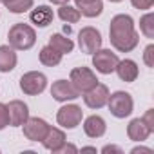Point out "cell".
<instances>
[{"instance_id": "cell-23", "label": "cell", "mask_w": 154, "mask_h": 154, "mask_svg": "<svg viewBox=\"0 0 154 154\" xmlns=\"http://www.w3.org/2000/svg\"><path fill=\"white\" fill-rule=\"evenodd\" d=\"M35 4V0H11L9 4H6V8L15 13V15H20V13H26L27 9H31Z\"/></svg>"}, {"instance_id": "cell-13", "label": "cell", "mask_w": 154, "mask_h": 154, "mask_svg": "<svg viewBox=\"0 0 154 154\" xmlns=\"http://www.w3.org/2000/svg\"><path fill=\"white\" fill-rule=\"evenodd\" d=\"M152 134V131L147 127V123L141 118H134L129 125H127V136L132 141H145L149 136Z\"/></svg>"}, {"instance_id": "cell-14", "label": "cell", "mask_w": 154, "mask_h": 154, "mask_svg": "<svg viewBox=\"0 0 154 154\" xmlns=\"http://www.w3.org/2000/svg\"><path fill=\"white\" fill-rule=\"evenodd\" d=\"M114 71L118 72V78H120L122 82H127V84L134 82V80L138 78V72H140V71H138L136 62H134V60H129V58L120 60Z\"/></svg>"}, {"instance_id": "cell-21", "label": "cell", "mask_w": 154, "mask_h": 154, "mask_svg": "<svg viewBox=\"0 0 154 154\" xmlns=\"http://www.w3.org/2000/svg\"><path fill=\"white\" fill-rule=\"evenodd\" d=\"M78 11H80L82 17H87V18L100 17L102 11H103V2H102V0H93V2H89V4L78 6Z\"/></svg>"}, {"instance_id": "cell-7", "label": "cell", "mask_w": 154, "mask_h": 154, "mask_svg": "<svg viewBox=\"0 0 154 154\" xmlns=\"http://www.w3.org/2000/svg\"><path fill=\"white\" fill-rule=\"evenodd\" d=\"M118 62H120V60H118L116 53H112L111 49H102V47H100L96 53H93V65H94L96 71L102 72V74H111V72H114Z\"/></svg>"}, {"instance_id": "cell-6", "label": "cell", "mask_w": 154, "mask_h": 154, "mask_svg": "<svg viewBox=\"0 0 154 154\" xmlns=\"http://www.w3.org/2000/svg\"><path fill=\"white\" fill-rule=\"evenodd\" d=\"M82 118H84V112H82V107L78 105H63L62 109H58L56 112V122L58 125H62L63 129H74L82 123Z\"/></svg>"}, {"instance_id": "cell-2", "label": "cell", "mask_w": 154, "mask_h": 154, "mask_svg": "<svg viewBox=\"0 0 154 154\" xmlns=\"http://www.w3.org/2000/svg\"><path fill=\"white\" fill-rule=\"evenodd\" d=\"M8 40H9V45L17 51H27L35 45L36 42V33L31 26L27 24H15L11 29H9V35H8Z\"/></svg>"}, {"instance_id": "cell-16", "label": "cell", "mask_w": 154, "mask_h": 154, "mask_svg": "<svg viewBox=\"0 0 154 154\" xmlns=\"http://www.w3.org/2000/svg\"><path fill=\"white\" fill-rule=\"evenodd\" d=\"M63 143H65V134H63V131H60L56 127H49L47 134L42 140V145L51 152H56Z\"/></svg>"}, {"instance_id": "cell-5", "label": "cell", "mask_w": 154, "mask_h": 154, "mask_svg": "<svg viewBox=\"0 0 154 154\" xmlns=\"http://www.w3.org/2000/svg\"><path fill=\"white\" fill-rule=\"evenodd\" d=\"M71 84L82 94V93H87L89 89H93L98 84V78L89 67H76L71 71Z\"/></svg>"}, {"instance_id": "cell-35", "label": "cell", "mask_w": 154, "mask_h": 154, "mask_svg": "<svg viewBox=\"0 0 154 154\" xmlns=\"http://www.w3.org/2000/svg\"><path fill=\"white\" fill-rule=\"evenodd\" d=\"M9 2H11V0H0V4H4V6H6V4H9Z\"/></svg>"}, {"instance_id": "cell-11", "label": "cell", "mask_w": 154, "mask_h": 154, "mask_svg": "<svg viewBox=\"0 0 154 154\" xmlns=\"http://www.w3.org/2000/svg\"><path fill=\"white\" fill-rule=\"evenodd\" d=\"M51 96L56 100V102H69V100H76L80 96L78 89H76L71 80H56L51 87Z\"/></svg>"}, {"instance_id": "cell-19", "label": "cell", "mask_w": 154, "mask_h": 154, "mask_svg": "<svg viewBox=\"0 0 154 154\" xmlns=\"http://www.w3.org/2000/svg\"><path fill=\"white\" fill-rule=\"evenodd\" d=\"M49 45L54 47L56 51H60L62 54H69V53L74 49V42H72L71 38L60 35V33H56V35H53V36L49 38Z\"/></svg>"}, {"instance_id": "cell-33", "label": "cell", "mask_w": 154, "mask_h": 154, "mask_svg": "<svg viewBox=\"0 0 154 154\" xmlns=\"http://www.w3.org/2000/svg\"><path fill=\"white\" fill-rule=\"evenodd\" d=\"M76 2V8L78 6H84V4H89V2H93V0H74Z\"/></svg>"}, {"instance_id": "cell-12", "label": "cell", "mask_w": 154, "mask_h": 154, "mask_svg": "<svg viewBox=\"0 0 154 154\" xmlns=\"http://www.w3.org/2000/svg\"><path fill=\"white\" fill-rule=\"evenodd\" d=\"M8 111H9V123L15 125V127H22L26 123V120L29 118V109L24 102L20 100H13L9 102L8 105Z\"/></svg>"}, {"instance_id": "cell-32", "label": "cell", "mask_w": 154, "mask_h": 154, "mask_svg": "<svg viewBox=\"0 0 154 154\" xmlns=\"http://www.w3.org/2000/svg\"><path fill=\"white\" fill-rule=\"evenodd\" d=\"M49 2H53L56 6H65V4H69V0H49Z\"/></svg>"}, {"instance_id": "cell-9", "label": "cell", "mask_w": 154, "mask_h": 154, "mask_svg": "<svg viewBox=\"0 0 154 154\" xmlns=\"http://www.w3.org/2000/svg\"><path fill=\"white\" fill-rule=\"evenodd\" d=\"M22 127H24V136L29 141H42L49 131V123L42 118H27Z\"/></svg>"}, {"instance_id": "cell-10", "label": "cell", "mask_w": 154, "mask_h": 154, "mask_svg": "<svg viewBox=\"0 0 154 154\" xmlns=\"http://www.w3.org/2000/svg\"><path fill=\"white\" fill-rule=\"evenodd\" d=\"M107 100H109V87L103 84H96L93 89L84 93V102L91 109H102L103 105H107Z\"/></svg>"}, {"instance_id": "cell-26", "label": "cell", "mask_w": 154, "mask_h": 154, "mask_svg": "<svg viewBox=\"0 0 154 154\" xmlns=\"http://www.w3.org/2000/svg\"><path fill=\"white\" fill-rule=\"evenodd\" d=\"M143 62L147 63V67H154V45L149 44L143 51Z\"/></svg>"}, {"instance_id": "cell-1", "label": "cell", "mask_w": 154, "mask_h": 154, "mask_svg": "<svg viewBox=\"0 0 154 154\" xmlns=\"http://www.w3.org/2000/svg\"><path fill=\"white\" fill-rule=\"evenodd\" d=\"M109 38L112 47L120 53H131L140 44V35L136 33L134 20L129 15H116L111 20Z\"/></svg>"}, {"instance_id": "cell-15", "label": "cell", "mask_w": 154, "mask_h": 154, "mask_svg": "<svg viewBox=\"0 0 154 154\" xmlns=\"http://www.w3.org/2000/svg\"><path fill=\"white\" fill-rule=\"evenodd\" d=\"M84 131H85V134H87L89 138H102V136L105 134V131H107L105 120H103L102 116L93 114V116H89V118L85 120Z\"/></svg>"}, {"instance_id": "cell-36", "label": "cell", "mask_w": 154, "mask_h": 154, "mask_svg": "<svg viewBox=\"0 0 154 154\" xmlns=\"http://www.w3.org/2000/svg\"><path fill=\"white\" fill-rule=\"evenodd\" d=\"M109 2H122V0H109Z\"/></svg>"}, {"instance_id": "cell-29", "label": "cell", "mask_w": 154, "mask_h": 154, "mask_svg": "<svg viewBox=\"0 0 154 154\" xmlns=\"http://www.w3.org/2000/svg\"><path fill=\"white\" fill-rule=\"evenodd\" d=\"M63 152H72V154H74V152H78V149H76L74 145H71V143H63V145L56 150V154H63Z\"/></svg>"}, {"instance_id": "cell-25", "label": "cell", "mask_w": 154, "mask_h": 154, "mask_svg": "<svg viewBox=\"0 0 154 154\" xmlns=\"http://www.w3.org/2000/svg\"><path fill=\"white\" fill-rule=\"evenodd\" d=\"M9 125V111L6 103H0V131Z\"/></svg>"}, {"instance_id": "cell-34", "label": "cell", "mask_w": 154, "mask_h": 154, "mask_svg": "<svg viewBox=\"0 0 154 154\" xmlns=\"http://www.w3.org/2000/svg\"><path fill=\"white\" fill-rule=\"evenodd\" d=\"M82 152H96V147H82Z\"/></svg>"}, {"instance_id": "cell-22", "label": "cell", "mask_w": 154, "mask_h": 154, "mask_svg": "<svg viewBox=\"0 0 154 154\" xmlns=\"http://www.w3.org/2000/svg\"><path fill=\"white\" fill-rule=\"evenodd\" d=\"M58 17H60L63 22H69V24H76V22L82 18L78 8H72V6H69V4H65V6H62V8L58 9Z\"/></svg>"}, {"instance_id": "cell-27", "label": "cell", "mask_w": 154, "mask_h": 154, "mask_svg": "<svg viewBox=\"0 0 154 154\" xmlns=\"http://www.w3.org/2000/svg\"><path fill=\"white\" fill-rule=\"evenodd\" d=\"M131 4H132L136 9H141V11H145V9H150V8H152L154 0H131Z\"/></svg>"}, {"instance_id": "cell-3", "label": "cell", "mask_w": 154, "mask_h": 154, "mask_svg": "<svg viewBox=\"0 0 154 154\" xmlns=\"http://www.w3.org/2000/svg\"><path fill=\"white\" fill-rule=\"evenodd\" d=\"M107 105H109L111 114L116 116V118H127L134 109L132 96L125 91H116L114 94H109Z\"/></svg>"}, {"instance_id": "cell-30", "label": "cell", "mask_w": 154, "mask_h": 154, "mask_svg": "<svg viewBox=\"0 0 154 154\" xmlns=\"http://www.w3.org/2000/svg\"><path fill=\"white\" fill-rule=\"evenodd\" d=\"M102 152H103V154H109V152H118V154H122V149L116 147V145H105V147L102 149Z\"/></svg>"}, {"instance_id": "cell-20", "label": "cell", "mask_w": 154, "mask_h": 154, "mask_svg": "<svg viewBox=\"0 0 154 154\" xmlns=\"http://www.w3.org/2000/svg\"><path fill=\"white\" fill-rule=\"evenodd\" d=\"M62 53L60 51H56L54 47H51V45H45V47H42V51H40V62L44 63V65H47V67H54V65H58L60 62H62Z\"/></svg>"}, {"instance_id": "cell-24", "label": "cell", "mask_w": 154, "mask_h": 154, "mask_svg": "<svg viewBox=\"0 0 154 154\" xmlns=\"http://www.w3.org/2000/svg\"><path fill=\"white\" fill-rule=\"evenodd\" d=\"M140 31L147 36V38H154V15L147 13L141 17L140 20Z\"/></svg>"}, {"instance_id": "cell-17", "label": "cell", "mask_w": 154, "mask_h": 154, "mask_svg": "<svg viewBox=\"0 0 154 154\" xmlns=\"http://www.w3.org/2000/svg\"><path fill=\"white\" fill-rule=\"evenodd\" d=\"M53 18H54V15H53V9L49 6H38L29 15V20L38 27H47L53 22Z\"/></svg>"}, {"instance_id": "cell-28", "label": "cell", "mask_w": 154, "mask_h": 154, "mask_svg": "<svg viewBox=\"0 0 154 154\" xmlns=\"http://www.w3.org/2000/svg\"><path fill=\"white\" fill-rule=\"evenodd\" d=\"M141 120H143V122L147 123V127H149V129H150V131L154 132V109H149V111L145 112V116H143Z\"/></svg>"}, {"instance_id": "cell-18", "label": "cell", "mask_w": 154, "mask_h": 154, "mask_svg": "<svg viewBox=\"0 0 154 154\" xmlns=\"http://www.w3.org/2000/svg\"><path fill=\"white\" fill-rule=\"evenodd\" d=\"M17 53L11 45H0V72H9L17 67Z\"/></svg>"}, {"instance_id": "cell-31", "label": "cell", "mask_w": 154, "mask_h": 154, "mask_svg": "<svg viewBox=\"0 0 154 154\" xmlns=\"http://www.w3.org/2000/svg\"><path fill=\"white\" fill-rule=\"evenodd\" d=\"M131 152H132V154H138V152H147V154H150L152 150H150V149H147V147H134Z\"/></svg>"}, {"instance_id": "cell-8", "label": "cell", "mask_w": 154, "mask_h": 154, "mask_svg": "<svg viewBox=\"0 0 154 154\" xmlns=\"http://www.w3.org/2000/svg\"><path fill=\"white\" fill-rule=\"evenodd\" d=\"M78 45H80V49H82L84 53H87V54L96 53V51L102 47V35H100V31L94 29V27H91V26L84 27V29L78 33Z\"/></svg>"}, {"instance_id": "cell-4", "label": "cell", "mask_w": 154, "mask_h": 154, "mask_svg": "<svg viewBox=\"0 0 154 154\" xmlns=\"http://www.w3.org/2000/svg\"><path fill=\"white\" fill-rule=\"evenodd\" d=\"M45 87H47V78H45L44 72L29 71L20 78V89L29 96H36V94L44 93Z\"/></svg>"}]
</instances>
